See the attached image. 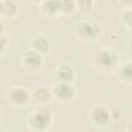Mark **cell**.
<instances>
[{
  "label": "cell",
  "mask_w": 132,
  "mask_h": 132,
  "mask_svg": "<svg viewBox=\"0 0 132 132\" xmlns=\"http://www.w3.org/2000/svg\"><path fill=\"white\" fill-rule=\"evenodd\" d=\"M75 9V3L72 1H63L62 2V14H70Z\"/></svg>",
  "instance_id": "5bb4252c"
},
{
  "label": "cell",
  "mask_w": 132,
  "mask_h": 132,
  "mask_svg": "<svg viewBox=\"0 0 132 132\" xmlns=\"http://www.w3.org/2000/svg\"><path fill=\"white\" fill-rule=\"evenodd\" d=\"M33 98L37 103L44 105V104L48 103L51 101V99L53 98L52 91L46 87H38L37 89H35V91L33 93Z\"/></svg>",
  "instance_id": "8fae6325"
},
{
  "label": "cell",
  "mask_w": 132,
  "mask_h": 132,
  "mask_svg": "<svg viewBox=\"0 0 132 132\" xmlns=\"http://www.w3.org/2000/svg\"><path fill=\"white\" fill-rule=\"evenodd\" d=\"M22 65L23 68L28 72H36L42 67L43 59L42 55L38 54L37 52L31 50L26 51L22 55Z\"/></svg>",
  "instance_id": "52a82bcc"
},
{
  "label": "cell",
  "mask_w": 132,
  "mask_h": 132,
  "mask_svg": "<svg viewBox=\"0 0 132 132\" xmlns=\"http://www.w3.org/2000/svg\"><path fill=\"white\" fill-rule=\"evenodd\" d=\"M95 64L101 71H110L119 66V56L110 48H102L95 54Z\"/></svg>",
  "instance_id": "3957f363"
},
{
  "label": "cell",
  "mask_w": 132,
  "mask_h": 132,
  "mask_svg": "<svg viewBox=\"0 0 132 132\" xmlns=\"http://www.w3.org/2000/svg\"><path fill=\"white\" fill-rule=\"evenodd\" d=\"M54 79L57 82H64V84H72L75 78V70L70 64L63 63L59 65L54 73Z\"/></svg>",
  "instance_id": "ba28073f"
},
{
  "label": "cell",
  "mask_w": 132,
  "mask_h": 132,
  "mask_svg": "<svg viewBox=\"0 0 132 132\" xmlns=\"http://www.w3.org/2000/svg\"><path fill=\"white\" fill-rule=\"evenodd\" d=\"M50 48H51L50 41L44 36H37L32 41V50L37 52L40 55L46 54L50 51Z\"/></svg>",
  "instance_id": "7c38bea8"
},
{
  "label": "cell",
  "mask_w": 132,
  "mask_h": 132,
  "mask_svg": "<svg viewBox=\"0 0 132 132\" xmlns=\"http://www.w3.org/2000/svg\"><path fill=\"white\" fill-rule=\"evenodd\" d=\"M7 101L16 108H23L30 101V94L28 90L22 86H13L7 90Z\"/></svg>",
  "instance_id": "277c9868"
},
{
  "label": "cell",
  "mask_w": 132,
  "mask_h": 132,
  "mask_svg": "<svg viewBox=\"0 0 132 132\" xmlns=\"http://www.w3.org/2000/svg\"><path fill=\"white\" fill-rule=\"evenodd\" d=\"M8 47V40L4 35H0V55L4 54Z\"/></svg>",
  "instance_id": "9a60e30c"
},
{
  "label": "cell",
  "mask_w": 132,
  "mask_h": 132,
  "mask_svg": "<svg viewBox=\"0 0 132 132\" xmlns=\"http://www.w3.org/2000/svg\"><path fill=\"white\" fill-rule=\"evenodd\" d=\"M52 96L60 103H69L76 96V89L73 84L57 82L51 90Z\"/></svg>",
  "instance_id": "5b68a950"
},
{
  "label": "cell",
  "mask_w": 132,
  "mask_h": 132,
  "mask_svg": "<svg viewBox=\"0 0 132 132\" xmlns=\"http://www.w3.org/2000/svg\"><path fill=\"white\" fill-rule=\"evenodd\" d=\"M42 12L50 16H56L62 14V2L57 1H45L41 3Z\"/></svg>",
  "instance_id": "30bf717a"
},
{
  "label": "cell",
  "mask_w": 132,
  "mask_h": 132,
  "mask_svg": "<svg viewBox=\"0 0 132 132\" xmlns=\"http://www.w3.org/2000/svg\"><path fill=\"white\" fill-rule=\"evenodd\" d=\"M75 35L85 42H94L101 35V27L94 21H81L75 26Z\"/></svg>",
  "instance_id": "7a4b0ae2"
},
{
  "label": "cell",
  "mask_w": 132,
  "mask_h": 132,
  "mask_svg": "<svg viewBox=\"0 0 132 132\" xmlns=\"http://www.w3.org/2000/svg\"><path fill=\"white\" fill-rule=\"evenodd\" d=\"M53 120V111L47 107L41 106L30 113L28 119V125L35 132H44L52 126Z\"/></svg>",
  "instance_id": "6da1fadb"
},
{
  "label": "cell",
  "mask_w": 132,
  "mask_h": 132,
  "mask_svg": "<svg viewBox=\"0 0 132 132\" xmlns=\"http://www.w3.org/2000/svg\"><path fill=\"white\" fill-rule=\"evenodd\" d=\"M4 30H5L4 24L2 22H0V35H4Z\"/></svg>",
  "instance_id": "2e32d148"
},
{
  "label": "cell",
  "mask_w": 132,
  "mask_h": 132,
  "mask_svg": "<svg viewBox=\"0 0 132 132\" xmlns=\"http://www.w3.org/2000/svg\"><path fill=\"white\" fill-rule=\"evenodd\" d=\"M3 3V14L5 18H12L15 15L16 10H18V5L14 2L11 1H5Z\"/></svg>",
  "instance_id": "4fadbf2b"
},
{
  "label": "cell",
  "mask_w": 132,
  "mask_h": 132,
  "mask_svg": "<svg viewBox=\"0 0 132 132\" xmlns=\"http://www.w3.org/2000/svg\"><path fill=\"white\" fill-rule=\"evenodd\" d=\"M131 62L126 61L123 64L119 65L117 68V75L121 82L130 85L132 80V69H131Z\"/></svg>",
  "instance_id": "9c48e42d"
},
{
  "label": "cell",
  "mask_w": 132,
  "mask_h": 132,
  "mask_svg": "<svg viewBox=\"0 0 132 132\" xmlns=\"http://www.w3.org/2000/svg\"><path fill=\"white\" fill-rule=\"evenodd\" d=\"M90 121L91 123L99 128H105L110 124L111 113L109 109L104 105H95L90 109Z\"/></svg>",
  "instance_id": "8992f818"
},
{
  "label": "cell",
  "mask_w": 132,
  "mask_h": 132,
  "mask_svg": "<svg viewBox=\"0 0 132 132\" xmlns=\"http://www.w3.org/2000/svg\"><path fill=\"white\" fill-rule=\"evenodd\" d=\"M3 14V3L0 2V15Z\"/></svg>",
  "instance_id": "e0dca14e"
}]
</instances>
